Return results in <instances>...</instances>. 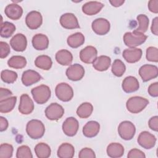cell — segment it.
Segmentation results:
<instances>
[{"instance_id": "6da1fadb", "label": "cell", "mask_w": 158, "mask_h": 158, "mask_svg": "<svg viewBox=\"0 0 158 158\" xmlns=\"http://www.w3.org/2000/svg\"><path fill=\"white\" fill-rule=\"evenodd\" d=\"M26 131L30 138L33 139H37L41 138L44 135L45 127L41 121L33 119L27 123Z\"/></svg>"}, {"instance_id": "7a4b0ae2", "label": "cell", "mask_w": 158, "mask_h": 158, "mask_svg": "<svg viewBox=\"0 0 158 158\" xmlns=\"http://www.w3.org/2000/svg\"><path fill=\"white\" fill-rule=\"evenodd\" d=\"M148 36L144 33L134 30L133 32H127L123 35V42L125 44L130 48H134L144 43Z\"/></svg>"}, {"instance_id": "3957f363", "label": "cell", "mask_w": 158, "mask_h": 158, "mask_svg": "<svg viewBox=\"0 0 158 158\" xmlns=\"http://www.w3.org/2000/svg\"><path fill=\"white\" fill-rule=\"evenodd\" d=\"M31 93L35 101L39 104L46 103L50 98L51 94L49 87L45 85H41L33 88Z\"/></svg>"}, {"instance_id": "277c9868", "label": "cell", "mask_w": 158, "mask_h": 158, "mask_svg": "<svg viewBox=\"0 0 158 158\" xmlns=\"http://www.w3.org/2000/svg\"><path fill=\"white\" fill-rule=\"evenodd\" d=\"M149 104V101L141 96H133L128 99L126 103L127 110L132 114L141 112Z\"/></svg>"}, {"instance_id": "5b68a950", "label": "cell", "mask_w": 158, "mask_h": 158, "mask_svg": "<svg viewBox=\"0 0 158 158\" xmlns=\"http://www.w3.org/2000/svg\"><path fill=\"white\" fill-rule=\"evenodd\" d=\"M55 93L57 98L63 102L70 101L73 96L72 88L66 83H59L56 87Z\"/></svg>"}, {"instance_id": "8992f818", "label": "cell", "mask_w": 158, "mask_h": 158, "mask_svg": "<svg viewBox=\"0 0 158 158\" xmlns=\"http://www.w3.org/2000/svg\"><path fill=\"white\" fill-rule=\"evenodd\" d=\"M136 132L134 124L130 121L122 122L118 127V133L120 136L125 140L131 139Z\"/></svg>"}, {"instance_id": "52a82bcc", "label": "cell", "mask_w": 158, "mask_h": 158, "mask_svg": "<svg viewBox=\"0 0 158 158\" xmlns=\"http://www.w3.org/2000/svg\"><path fill=\"white\" fill-rule=\"evenodd\" d=\"M139 75L143 81H148L157 77L158 68L154 65H143L139 69Z\"/></svg>"}, {"instance_id": "ba28073f", "label": "cell", "mask_w": 158, "mask_h": 158, "mask_svg": "<svg viewBox=\"0 0 158 158\" xmlns=\"http://www.w3.org/2000/svg\"><path fill=\"white\" fill-rule=\"evenodd\" d=\"M64 114V109L62 106L54 102L51 103L45 109L46 117L50 120H57Z\"/></svg>"}, {"instance_id": "9c48e42d", "label": "cell", "mask_w": 158, "mask_h": 158, "mask_svg": "<svg viewBox=\"0 0 158 158\" xmlns=\"http://www.w3.org/2000/svg\"><path fill=\"white\" fill-rule=\"evenodd\" d=\"M27 26L31 30L38 28L43 23V17L41 13L36 10H32L28 13L25 18Z\"/></svg>"}, {"instance_id": "30bf717a", "label": "cell", "mask_w": 158, "mask_h": 158, "mask_svg": "<svg viewBox=\"0 0 158 158\" xmlns=\"http://www.w3.org/2000/svg\"><path fill=\"white\" fill-rule=\"evenodd\" d=\"M91 27L96 34L98 35H104L109 31L110 25L107 19L98 18L92 22Z\"/></svg>"}, {"instance_id": "8fae6325", "label": "cell", "mask_w": 158, "mask_h": 158, "mask_svg": "<svg viewBox=\"0 0 158 158\" xmlns=\"http://www.w3.org/2000/svg\"><path fill=\"white\" fill-rule=\"evenodd\" d=\"M137 141L138 144L144 149H150L152 148L156 143V138L154 135L148 131H142L138 136Z\"/></svg>"}, {"instance_id": "7c38bea8", "label": "cell", "mask_w": 158, "mask_h": 158, "mask_svg": "<svg viewBox=\"0 0 158 158\" xmlns=\"http://www.w3.org/2000/svg\"><path fill=\"white\" fill-rule=\"evenodd\" d=\"M85 75V69L82 65L78 64H74L70 65L66 70L67 78L72 81L80 80Z\"/></svg>"}, {"instance_id": "4fadbf2b", "label": "cell", "mask_w": 158, "mask_h": 158, "mask_svg": "<svg viewBox=\"0 0 158 158\" xmlns=\"http://www.w3.org/2000/svg\"><path fill=\"white\" fill-rule=\"evenodd\" d=\"M79 128L78 120L72 117H68L62 124V130L68 136H73L76 135Z\"/></svg>"}, {"instance_id": "5bb4252c", "label": "cell", "mask_w": 158, "mask_h": 158, "mask_svg": "<svg viewBox=\"0 0 158 158\" xmlns=\"http://www.w3.org/2000/svg\"><path fill=\"white\" fill-rule=\"evenodd\" d=\"M60 23L62 27L66 29L80 28L77 18L72 13H65L62 15L60 18Z\"/></svg>"}, {"instance_id": "9a60e30c", "label": "cell", "mask_w": 158, "mask_h": 158, "mask_svg": "<svg viewBox=\"0 0 158 158\" xmlns=\"http://www.w3.org/2000/svg\"><path fill=\"white\" fill-rule=\"evenodd\" d=\"M98 51L96 48L92 46H88L80 52V58L85 64H91L97 58Z\"/></svg>"}, {"instance_id": "2e32d148", "label": "cell", "mask_w": 158, "mask_h": 158, "mask_svg": "<svg viewBox=\"0 0 158 158\" xmlns=\"http://www.w3.org/2000/svg\"><path fill=\"white\" fill-rule=\"evenodd\" d=\"M34 109V103L30 96L27 94H23L20 96V104L19 106V112L24 115L31 114Z\"/></svg>"}, {"instance_id": "e0dca14e", "label": "cell", "mask_w": 158, "mask_h": 158, "mask_svg": "<svg viewBox=\"0 0 158 158\" xmlns=\"http://www.w3.org/2000/svg\"><path fill=\"white\" fill-rule=\"evenodd\" d=\"M10 44L14 51L18 52L23 51L27 46V38L22 33H17L12 38L10 41Z\"/></svg>"}, {"instance_id": "ac0fdd59", "label": "cell", "mask_w": 158, "mask_h": 158, "mask_svg": "<svg viewBox=\"0 0 158 158\" xmlns=\"http://www.w3.org/2000/svg\"><path fill=\"white\" fill-rule=\"evenodd\" d=\"M142 50L139 48H129L125 49L122 52L124 59L128 63H135L140 60L142 56Z\"/></svg>"}, {"instance_id": "d6986e66", "label": "cell", "mask_w": 158, "mask_h": 158, "mask_svg": "<svg viewBox=\"0 0 158 158\" xmlns=\"http://www.w3.org/2000/svg\"><path fill=\"white\" fill-rule=\"evenodd\" d=\"M6 16L11 20H19L22 15L23 9L22 7L17 4L12 3L8 4L4 10Z\"/></svg>"}, {"instance_id": "ffe728a7", "label": "cell", "mask_w": 158, "mask_h": 158, "mask_svg": "<svg viewBox=\"0 0 158 158\" xmlns=\"http://www.w3.org/2000/svg\"><path fill=\"white\" fill-rule=\"evenodd\" d=\"M41 79V75L37 72L33 70H26L23 72L22 75V83L27 86L38 82Z\"/></svg>"}, {"instance_id": "44dd1931", "label": "cell", "mask_w": 158, "mask_h": 158, "mask_svg": "<svg viewBox=\"0 0 158 158\" xmlns=\"http://www.w3.org/2000/svg\"><path fill=\"white\" fill-rule=\"evenodd\" d=\"M104 4L98 1H89L84 4L82 6V11L88 15H94L99 13Z\"/></svg>"}, {"instance_id": "7402d4cb", "label": "cell", "mask_w": 158, "mask_h": 158, "mask_svg": "<svg viewBox=\"0 0 158 158\" xmlns=\"http://www.w3.org/2000/svg\"><path fill=\"white\" fill-rule=\"evenodd\" d=\"M32 45L33 48L38 51L45 50L49 46V39L45 35L38 33L35 35L32 38Z\"/></svg>"}, {"instance_id": "603a6c76", "label": "cell", "mask_w": 158, "mask_h": 158, "mask_svg": "<svg viewBox=\"0 0 158 158\" xmlns=\"http://www.w3.org/2000/svg\"><path fill=\"white\" fill-rule=\"evenodd\" d=\"M122 87L125 93H130L137 91L139 89V85L136 78L133 76H128L123 80Z\"/></svg>"}, {"instance_id": "cb8c5ba5", "label": "cell", "mask_w": 158, "mask_h": 158, "mask_svg": "<svg viewBox=\"0 0 158 158\" xmlns=\"http://www.w3.org/2000/svg\"><path fill=\"white\" fill-rule=\"evenodd\" d=\"M100 125L96 121L88 122L83 128V134L87 138H93L96 136L99 131Z\"/></svg>"}, {"instance_id": "d4e9b609", "label": "cell", "mask_w": 158, "mask_h": 158, "mask_svg": "<svg viewBox=\"0 0 158 158\" xmlns=\"http://www.w3.org/2000/svg\"><path fill=\"white\" fill-rule=\"evenodd\" d=\"M111 59L107 56H100L98 57L93 63L95 70L100 72L107 70L110 65Z\"/></svg>"}, {"instance_id": "484cf974", "label": "cell", "mask_w": 158, "mask_h": 158, "mask_svg": "<svg viewBox=\"0 0 158 158\" xmlns=\"http://www.w3.org/2000/svg\"><path fill=\"white\" fill-rule=\"evenodd\" d=\"M56 61L62 65H69L73 60V56L72 53L66 49H61L56 54Z\"/></svg>"}, {"instance_id": "4316f807", "label": "cell", "mask_w": 158, "mask_h": 158, "mask_svg": "<svg viewBox=\"0 0 158 158\" xmlns=\"http://www.w3.org/2000/svg\"><path fill=\"white\" fill-rule=\"evenodd\" d=\"M107 154L112 158L120 157L124 154V148L120 143H112L107 148Z\"/></svg>"}, {"instance_id": "83f0119b", "label": "cell", "mask_w": 158, "mask_h": 158, "mask_svg": "<svg viewBox=\"0 0 158 158\" xmlns=\"http://www.w3.org/2000/svg\"><path fill=\"white\" fill-rule=\"evenodd\" d=\"M57 156L60 158H72L75 154L74 147L70 143H62L58 148Z\"/></svg>"}, {"instance_id": "f1b7e54d", "label": "cell", "mask_w": 158, "mask_h": 158, "mask_svg": "<svg viewBox=\"0 0 158 158\" xmlns=\"http://www.w3.org/2000/svg\"><path fill=\"white\" fill-rule=\"evenodd\" d=\"M68 45L72 48H77L85 42V36L80 32H77L70 35L67 40Z\"/></svg>"}, {"instance_id": "f546056e", "label": "cell", "mask_w": 158, "mask_h": 158, "mask_svg": "<svg viewBox=\"0 0 158 158\" xmlns=\"http://www.w3.org/2000/svg\"><path fill=\"white\" fill-rule=\"evenodd\" d=\"M17 97L12 96L0 101V112L1 113H8L12 111L16 104Z\"/></svg>"}, {"instance_id": "4dcf8cb0", "label": "cell", "mask_w": 158, "mask_h": 158, "mask_svg": "<svg viewBox=\"0 0 158 158\" xmlns=\"http://www.w3.org/2000/svg\"><path fill=\"white\" fill-rule=\"evenodd\" d=\"M35 64L37 67L41 69L48 70L51 68L52 62L49 56L46 55H41L36 58Z\"/></svg>"}, {"instance_id": "1f68e13d", "label": "cell", "mask_w": 158, "mask_h": 158, "mask_svg": "<svg viewBox=\"0 0 158 158\" xmlns=\"http://www.w3.org/2000/svg\"><path fill=\"white\" fill-rule=\"evenodd\" d=\"M26 64L27 60L22 56H14L7 61L8 66L15 69H22L26 66Z\"/></svg>"}, {"instance_id": "d6a6232c", "label": "cell", "mask_w": 158, "mask_h": 158, "mask_svg": "<svg viewBox=\"0 0 158 158\" xmlns=\"http://www.w3.org/2000/svg\"><path fill=\"white\" fill-rule=\"evenodd\" d=\"M35 152L39 158H48L51 156V150L48 144L40 143L35 147Z\"/></svg>"}, {"instance_id": "836d02e7", "label": "cell", "mask_w": 158, "mask_h": 158, "mask_svg": "<svg viewBox=\"0 0 158 158\" xmlns=\"http://www.w3.org/2000/svg\"><path fill=\"white\" fill-rule=\"evenodd\" d=\"M93 110V105L89 102H83L81 104L77 110V115L81 118L89 117Z\"/></svg>"}, {"instance_id": "e575fe53", "label": "cell", "mask_w": 158, "mask_h": 158, "mask_svg": "<svg viewBox=\"0 0 158 158\" xmlns=\"http://www.w3.org/2000/svg\"><path fill=\"white\" fill-rule=\"evenodd\" d=\"M15 26L9 22L1 23L0 35L2 38H9L15 31Z\"/></svg>"}, {"instance_id": "d590c367", "label": "cell", "mask_w": 158, "mask_h": 158, "mask_svg": "<svg viewBox=\"0 0 158 158\" xmlns=\"http://www.w3.org/2000/svg\"><path fill=\"white\" fill-rule=\"evenodd\" d=\"M126 67L124 63L120 59H115L112 65V73L118 77H122L125 73Z\"/></svg>"}, {"instance_id": "8d00e7d4", "label": "cell", "mask_w": 158, "mask_h": 158, "mask_svg": "<svg viewBox=\"0 0 158 158\" xmlns=\"http://www.w3.org/2000/svg\"><path fill=\"white\" fill-rule=\"evenodd\" d=\"M137 20L139 23V25L138 27V28L135 30L136 31L144 33V32H146L148 29V27H149V19L148 17L144 15V14H139L136 17Z\"/></svg>"}, {"instance_id": "74e56055", "label": "cell", "mask_w": 158, "mask_h": 158, "mask_svg": "<svg viewBox=\"0 0 158 158\" xmlns=\"http://www.w3.org/2000/svg\"><path fill=\"white\" fill-rule=\"evenodd\" d=\"M17 74L16 72L9 70H4L1 72V78L6 83H13L17 78Z\"/></svg>"}, {"instance_id": "f35d334b", "label": "cell", "mask_w": 158, "mask_h": 158, "mask_svg": "<svg viewBox=\"0 0 158 158\" xmlns=\"http://www.w3.org/2000/svg\"><path fill=\"white\" fill-rule=\"evenodd\" d=\"M13 146L7 143H2L0 146V158H10L12 156Z\"/></svg>"}, {"instance_id": "ab89813d", "label": "cell", "mask_w": 158, "mask_h": 158, "mask_svg": "<svg viewBox=\"0 0 158 158\" xmlns=\"http://www.w3.org/2000/svg\"><path fill=\"white\" fill-rule=\"evenodd\" d=\"M17 158H32L33 155L28 146L23 145L18 148L16 154Z\"/></svg>"}, {"instance_id": "60d3db41", "label": "cell", "mask_w": 158, "mask_h": 158, "mask_svg": "<svg viewBox=\"0 0 158 158\" xmlns=\"http://www.w3.org/2000/svg\"><path fill=\"white\" fill-rule=\"evenodd\" d=\"M146 59L151 62H158V49L156 47L150 46L146 49Z\"/></svg>"}, {"instance_id": "b9f144b4", "label": "cell", "mask_w": 158, "mask_h": 158, "mask_svg": "<svg viewBox=\"0 0 158 158\" xmlns=\"http://www.w3.org/2000/svg\"><path fill=\"white\" fill-rule=\"evenodd\" d=\"M78 157L80 158H94L96 157V155L93 149L88 148H85L80 151Z\"/></svg>"}, {"instance_id": "7bdbcfd3", "label": "cell", "mask_w": 158, "mask_h": 158, "mask_svg": "<svg viewBox=\"0 0 158 158\" xmlns=\"http://www.w3.org/2000/svg\"><path fill=\"white\" fill-rule=\"evenodd\" d=\"M0 47H1V54L0 57L1 59H4L6 57L9 53L10 52V49L9 45L4 41L0 42Z\"/></svg>"}, {"instance_id": "ee69618b", "label": "cell", "mask_w": 158, "mask_h": 158, "mask_svg": "<svg viewBox=\"0 0 158 158\" xmlns=\"http://www.w3.org/2000/svg\"><path fill=\"white\" fill-rule=\"evenodd\" d=\"M127 157L128 158H134V157H139L144 158L146 157L144 153L139 149H132L128 153Z\"/></svg>"}, {"instance_id": "f6af8a7d", "label": "cell", "mask_w": 158, "mask_h": 158, "mask_svg": "<svg viewBox=\"0 0 158 158\" xmlns=\"http://www.w3.org/2000/svg\"><path fill=\"white\" fill-rule=\"evenodd\" d=\"M148 93L152 97L158 96V83L155 82L149 85L148 89Z\"/></svg>"}, {"instance_id": "bcb514c9", "label": "cell", "mask_w": 158, "mask_h": 158, "mask_svg": "<svg viewBox=\"0 0 158 158\" xmlns=\"http://www.w3.org/2000/svg\"><path fill=\"white\" fill-rule=\"evenodd\" d=\"M148 125L149 128L152 130L157 131H158V117L156 115L151 117L148 122Z\"/></svg>"}, {"instance_id": "7dc6e473", "label": "cell", "mask_w": 158, "mask_h": 158, "mask_svg": "<svg viewBox=\"0 0 158 158\" xmlns=\"http://www.w3.org/2000/svg\"><path fill=\"white\" fill-rule=\"evenodd\" d=\"M149 10L153 13H158V0H151L148 2Z\"/></svg>"}, {"instance_id": "c3c4849f", "label": "cell", "mask_w": 158, "mask_h": 158, "mask_svg": "<svg viewBox=\"0 0 158 158\" xmlns=\"http://www.w3.org/2000/svg\"><path fill=\"white\" fill-rule=\"evenodd\" d=\"M12 94V93L9 89L3 88H0V101L9 98Z\"/></svg>"}, {"instance_id": "681fc988", "label": "cell", "mask_w": 158, "mask_h": 158, "mask_svg": "<svg viewBox=\"0 0 158 158\" xmlns=\"http://www.w3.org/2000/svg\"><path fill=\"white\" fill-rule=\"evenodd\" d=\"M151 32L157 36L158 35V17H155L152 22V25H151Z\"/></svg>"}, {"instance_id": "f907efd6", "label": "cell", "mask_w": 158, "mask_h": 158, "mask_svg": "<svg viewBox=\"0 0 158 158\" xmlns=\"http://www.w3.org/2000/svg\"><path fill=\"white\" fill-rule=\"evenodd\" d=\"M8 122L7 119L3 117H0V131H3L7 130L8 127Z\"/></svg>"}, {"instance_id": "816d5d0a", "label": "cell", "mask_w": 158, "mask_h": 158, "mask_svg": "<svg viewBox=\"0 0 158 158\" xmlns=\"http://www.w3.org/2000/svg\"><path fill=\"white\" fill-rule=\"evenodd\" d=\"M109 2L111 4L112 6L119 7L125 2V1L124 0H112V1H109Z\"/></svg>"}]
</instances>
